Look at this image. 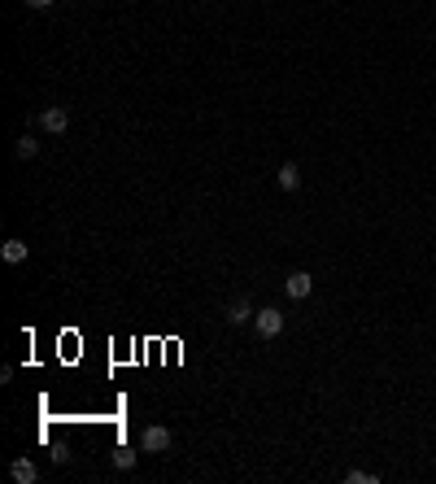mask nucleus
I'll return each mask as SVG.
<instances>
[{
	"mask_svg": "<svg viewBox=\"0 0 436 484\" xmlns=\"http://www.w3.org/2000/svg\"><path fill=\"white\" fill-rule=\"evenodd\" d=\"M0 257H5V262H9V266H18V262H26V245H22V240H18V236H9V240H5V245H0Z\"/></svg>",
	"mask_w": 436,
	"mask_h": 484,
	"instance_id": "nucleus-8",
	"label": "nucleus"
},
{
	"mask_svg": "<svg viewBox=\"0 0 436 484\" xmlns=\"http://www.w3.org/2000/svg\"><path fill=\"white\" fill-rule=\"evenodd\" d=\"M9 476L18 480V484H35L40 480V471H35V462H31V458H13L9 462Z\"/></svg>",
	"mask_w": 436,
	"mask_h": 484,
	"instance_id": "nucleus-7",
	"label": "nucleus"
},
{
	"mask_svg": "<svg viewBox=\"0 0 436 484\" xmlns=\"http://www.w3.org/2000/svg\"><path fill=\"white\" fill-rule=\"evenodd\" d=\"M114 467H118V471H131V467H136V454H131V449H114Z\"/></svg>",
	"mask_w": 436,
	"mask_h": 484,
	"instance_id": "nucleus-10",
	"label": "nucleus"
},
{
	"mask_svg": "<svg viewBox=\"0 0 436 484\" xmlns=\"http://www.w3.org/2000/svg\"><path fill=\"white\" fill-rule=\"evenodd\" d=\"M349 484H376V471H345Z\"/></svg>",
	"mask_w": 436,
	"mask_h": 484,
	"instance_id": "nucleus-11",
	"label": "nucleus"
},
{
	"mask_svg": "<svg viewBox=\"0 0 436 484\" xmlns=\"http://www.w3.org/2000/svg\"><path fill=\"white\" fill-rule=\"evenodd\" d=\"M13 153H18L22 161H31V157H35V153H40V140H31V136H22L18 144H13Z\"/></svg>",
	"mask_w": 436,
	"mask_h": 484,
	"instance_id": "nucleus-9",
	"label": "nucleus"
},
{
	"mask_svg": "<svg viewBox=\"0 0 436 484\" xmlns=\"http://www.w3.org/2000/svg\"><path fill=\"white\" fill-rule=\"evenodd\" d=\"M275 184H280L284 192H297V188H301V166H297V161H284V166L275 170Z\"/></svg>",
	"mask_w": 436,
	"mask_h": 484,
	"instance_id": "nucleus-6",
	"label": "nucleus"
},
{
	"mask_svg": "<svg viewBox=\"0 0 436 484\" xmlns=\"http://www.w3.org/2000/svg\"><path fill=\"white\" fill-rule=\"evenodd\" d=\"M284 293L293 297V301H305V297L314 293V275H310V271H293V275L284 280Z\"/></svg>",
	"mask_w": 436,
	"mask_h": 484,
	"instance_id": "nucleus-4",
	"label": "nucleus"
},
{
	"mask_svg": "<svg viewBox=\"0 0 436 484\" xmlns=\"http://www.w3.org/2000/svg\"><path fill=\"white\" fill-rule=\"evenodd\" d=\"M40 127H44L48 136H66L70 131V109L66 105H48L44 114H40Z\"/></svg>",
	"mask_w": 436,
	"mask_h": 484,
	"instance_id": "nucleus-3",
	"label": "nucleus"
},
{
	"mask_svg": "<svg viewBox=\"0 0 436 484\" xmlns=\"http://www.w3.org/2000/svg\"><path fill=\"white\" fill-rule=\"evenodd\" d=\"M253 301L249 297H236L232 305H227V323H232V328H245V323H253Z\"/></svg>",
	"mask_w": 436,
	"mask_h": 484,
	"instance_id": "nucleus-5",
	"label": "nucleus"
},
{
	"mask_svg": "<svg viewBox=\"0 0 436 484\" xmlns=\"http://www.w3.org/2000/svg\"><path fill=\"white\" fill-rule=\"evenodd\" d=\"M53 0H26V9H48Z\"/></svg>",
	"mask_w": 436,
	"mask_h": 484,
	"instance_id": "nucleus-12",
	"label": "nucleus"
},
{
	"mask_svg": "<svg viewBox=\"0 0 436 484\" xmlns=\"http://www.w3.org/2000/svg\"><path fill=\"white\" fill-rule=\"evenodd\" d=\"M170 428H161V424H149V428H144L140 432V449H144V454H161V449H170Z\"/></svg>",
	"mask_w": 436,
	"mask_h": 484,
	"instance_id": "nucleus-2",
	"label": "nucleus"
},
{
	"mask_svg": "<svg viewBox=\"0 0 436 484\" xmlns=\"http://www.w3.org/2000/svg\"><path fill=\"white\" fill-rule=\"evenodd\" d=\"M253 328H257V336H262V341H275V336L284 332V314L275 310V305H266V310L253 314Z\"/></svg>",
	"mask_w": 436,
	"mask_h": 484,
	"instance_id": "nucleus-1",
	"label": "nucleus"
}]
</instances>
